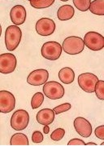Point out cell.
<instances>
[{
    "instance_id": "cell-19",
    "label": "cell",
    "mask_w": 104,
    "mask_h": 146,
    "mask_svg": "<svg viewBox=\"0 0 104 146\" xmlns=\"http://www.w3.org/2000/svg\"><path fill=\"white\" fill-rule=\"evenodd\" d=\"M30 5L37 8V9H42L51 7L55 3V0H30Z\"/></svg>"
},
{
    "instance_id": "cell-14",
    "label": "cell",
    "mask_w": 104,
    "mask_h": 146,
    "mask_svg": "<svg viewBox=\"0 0 104 146\" xmlns=\"http://www.w3.org/2000/svg\"><path fill=\"white\" fill-rule=\"evenodd\" d=\"M55 119V112L51 109H43L37 113V121L41 125H50Z\"/></svg>"
},
{
    "instance_id": "cell-22",
    "label": "cell",
    "mask_w": 104,
    "mask_h": 146,
    "mask_svg": "<svg viewBox=\"0 0 104 146\" xmlns=\"http://www.w3.org/2000/svg\"><path fill=\"white\" fill-rule=\"evenodd\" d=\"M96 96L98 99L101 100H104V82L102 80H98V82L95 85L94 90Z\"/></svg>"
},
{
    "instance_id": "cell-27",
    "label": "cell",
    "mask_w": 104,
    "mask_h": 146,
    "mask_svg": "<svg viewBox=\"0 0 104 146\" xmlns=\"http://www.w3.org/2000/svg\"><path fill=\"white\" fill-rule=\"evenodd\" d=\"M68 145H86V143L80 139H72L68 143Z\"/></svg>"
},
{
    "instance_id": "cell-5",
    "label": "cell",
    "mask_w": 104,
    "mask_h": 146,
    "mask_svg": "<svg viewBox=\"0 0 104 146\" xmlns=\"http://www.w3.org/2000/svg\"><path fill=\"white\" fill-rule=\"evenodd\" d=\"M43 93L51 100L61 99L64 96V87L57 82H47L43 86Z\"/></svg>"
},
{
    "instance_id": "cell-8",
    "label": "cell",
    "mask_w": 104,
    "mask_h": 146,
    "mask_svg": "<svg viewBox=\"0 0 104 146\" xmlns=\"http://www.w3.org/2000/svg\"><path fill=\"white\" fill-rule=\"evenodd\" d=\"M16 58L12 53H4L0 56V72L7 74L12 73L16 67Z\"/></svg>"
},
{
    "instance_id": "cell-2",
    "label": "cell",
    "mask_w": 104,
    "mask_h": 146,
    "mask_svg": "<svg viewBox=\"0 0 104 146\" xmlns=\"http://www.w3.org/2000/svg\"><path fill=\"white\" fill-rule=\"evenodd\" d=\"M85 43L80 37L70 36L64 39L62 48L68 55H77L83 52Z\"/></svg>"
},
{
    "instance_id": "cell-28",
    "label": "cell",
    "mask_w": 104,
    "mask_h": 146,
    "mask_svg": "<svg viewBox=\"0 0 104 146\" xmlns=\"http://www.w3.org/2000/svg\"><path fill=\"white\" fill-rule=\"evenodd\" d=\"M43 131H44L45 134H48V133H49V131H50V127H49L48 125L44 126V127H43Z\"/></svg>"
},
{
    "instance_id": "cell-25",
    "label": "cell",
    "mask_w": 104,
    "mask_h": 146,
    "mask_svg": "<svg viewBox=\"0 0 104 146\" xmlns=\"http://www.w3.org/2000/svg\"><path fill=\"white\" fill-rule=\"evenodd\" d=\"M43 140V135L40 131H36L32 135V141L34 143H41Z\"/></svg>"
},
{
    "instance_id": "cell-13",
    "label": "cell",
    "mask_w": 104,
    "mask_h": 146,
    "mask_svg": "<svg viewBox=\"0 0 104 146\" xmlns=\"http://www.w3.org/2000/svg\"><path fill=\"white\" fill-rule=\"evenodd\" d=\"M26 10L22 5H16L10 12L11 20L16 25H20L26 20Z\"/></svg>"
},
{
    "instance_id": "cell-23",
    "label": "cell",
    "mask_w": 104,
    "mask_h": 146,
    "mask_svg": "<svg viewBox=\"0 0 104 146\" xmlns=\"http://www.w3.org/2000/svg\"><path fill=\"white\" fill-rule=\"evenodd\" d=\"M65 134V130L63 128H58L55 130L51 135V138L55 141H59L64 138Z\"/></svg>"
},
{
    "instance_id": "cell-11",
    "label": "cell",
    "mask_w": 104,
    "mask_h": 146,
    "mask_svg": "<svg viewBox=\"0 0 104 146\" xmlns=\"http://www.w3.org/2000/svg\"><path fill=\"white\" fill-rule=\"evenodd\" d=\"M49 78V73L46 70L39 69L34 70L27 78V82L33 86H41L45 84Z\"/></svg>"
},
{
    "instance_id": "cell-29",
    "label": "cell",
    "mask_w": 104,
    "mask_h": 146,
    "mask_svg": "<svg viewBox=\"0 0 104 146\" xmlns=\"http://www.w3.org/2000/svg\"><path fill=\"white\" fill-rule=\"evenodd\" d=\"M86 145H97L95 143H91V142H90V143H87L86 144Z\"/></svg>"
},
{
    "instance_id": "cell-24",
    "label": "cell",
    "mask_w": 104,
    "mask_h": 146,
    "mask_svg": "<svg viewBox=\"0 0 104 146\" xmlns=\"http://www.w3.org/2000/svg\"><path fill=\"white\" fill-rule=\"evenodd\" d=\"M71 108H72V105H71L70 103H65V104H63V105L56 106L55 108L53 109V110L55 112V114H59L61 113L68 111Z\"/></svg>"
},
{
    "instance_id": "cell-6",
    "label": "cell",
    "mask_w": 104,
    "mask_h": 146,
    "mask_svg": "<svg viewBox=\"0 0 104 146\" xmlns=\"http://www.w3.org/2000/svg\"><path fill=\"white\" fill-rule=\"evenodd\" d=\"M29 122V113L24 110H19L12 116L11 126L16 131H22L28 127Z\"/></svg>"
},
{
    "instance_id": "cell-21",
    "label": "cell",
    "mask_w": 104,
    "mask_h": 146,
    "mask_svg": "<svg viewBox=\"0 0 104 146\" xmlns=\"http://www.w3.org/2000/svg\"><path fill=\"white\" fill-rule=\"evenodd\" d=\"M75 7L81 12H86L89 10L91 1L90 0H73Z\"/></svg>"
},
{
    "instance_id": "cell-26",
    "label": "cell",
    "mask_w": 104,
    "mask_h": 146,
    "mask_svg": "<svg viewBox=\"0 0 104 146\" xmlns=\"http://www.w3.org/2000/svg\"><path fill=\"white\" fill-rule=\"evenodd\" d=\"M95 135L98 139L104 140V126H99L95 129Z\"/></svg>"
},
{
    "instance_id": "cell-4",
    "label": "cell",
    "mask_w": 104,
    "mask_h": 146,
    "mask_svg": "<svg viewBox=\"0 0 104 146\" xmlns=\"http://www.w3.org/2000/svg\"><path fill=\"white\" fill-rule=\"evenodd\" d=\"M83 41L85 45L92 51H100L104 47L103 36L97 32H88Z\"/></svg>"
},
{
    "instance_id": "cell-9",
    "label": "cell",
    "mask_w": 104,
    "mask_h": 146,
    "mask_svg": "<svg viewBox=\"0 0 104 146\" xmlns=\"http://www.w3.org/2000/svg\"><path fill=\"white\" fill-rule=\"evenodd\" d=\"M16 105V99L13 94L7 91L0 92V111L7 113L12 111Z\"/></svg>"
},
{
    "instance_id": "cell-17",
    "label": "cell",
    "mask_w": 104,
    "mask_h": 146,
    "mask_svg": "<svg viewBox=\"0 0 104 146\" xmlns=\"http://www.w3.org/2000/svg\"><path fill=\"white\" fill-rule=\"evenodd\" d=\"M89 10L94 15L103 16L104 15V1L103 0H95L90 3Z\"/></svg>"
},
{
    "instance_id": "cell-18",
    "label": "cell",
    "mask_w": 104,
    "mask_h": 146,
    "mask_svg": "<svg viewBox=\"0 0 104 146\" xmlns=\"http://www.w3.org/2000/svg\"><path fill=\"white\" fill-rule=\"evenodd\" d=\"M10 144L11 145H29V140L26 135L16 133L12 136Z\"/></svg>"
},
{
    "instance_id": "cell-3",
    "label": "cell",
    "mask_w": 104,
    "mask_h": 146,
    "mask_svg": "<svg viewBox=\"0 0 104 146\" xmlns=\"http://www.w3.org/2000/svg\"><path fill=\"white\" fill-rule=\"evenodd\" d=\"M62 46L57 42H46L41 49V56L49 60H58L62 53Z\"/></svg>"
},
{
    "instance_id": "cell-10",
    "label": "cell",
    "mask_w": 104,
    "mask_h": 146,
    "mask_svg": "<svg viewBox=\"0 0 104 146\" xmlns=\"http://www.w3.org/2000/svg\"><path fill=\"white\" fill-rule=\"evenodd\" d=\"M55 29V21L49 18H41L36 23V30L41 36L51 35Z\"/></svg>"
},
{
    "instance_id": "cell-1",
    "label": "cell",
    "mask_w": 104,
    "mask_h": 146,
    "mask_svg": "<svg viewBox=\"0 0 104 146\" xmlns=\"http://www.w3.org/2000/svg\"><path fill=\"white\" fill-rule=\"evenodd\" d=\"M22 37V32L17 25L8 26L5 32V43L8 51H14L19 46Z\"/></svg>"
},
{
    "instance_id": "cell-15",
    "label": "cell",
    "mask_w": 104,
    "mask_h": 146,
    "mask_svg": "<svg viewBox=\"0 0 104 146\" xmlns=\"http://www.w3.org/2000/svg\"><path fill=\"white\" fill-rule=\"evenodd\" d=\"M74 13H75L74 8L71 5L67 4V5L61 6L59 8L57 17L59 21H68L73 17Z\"/></svg>"
},
{
    "instance_id": "cell-7",
    "label": "cell",
    "mask_w": 104,
    "mask_h": 146,
    "mask_svg": "<svg viewBox=\"0 0 104 146\" xmlns=\"http://www.w3.org/2000/svg\"><path fill=\"white\" fill-rule=\"evenodd\" d=\"M98 78L91 73H84L78 76V84L81 88L87 93H93L95 90V85Z\"/></svg>"
},
{
    "instance_id": "cell-20",
    "label": "cell",
    "mask_w": 104,
    "mask_h": 146,
    "mask_svg": "<svg viewBox=\"0 0 104 146\" xmlns=\"http://www.w3.org/2000/svg\"><path fill=\"white\" fill-rule=\"evenodd\" d=\"M44 101V95L41 92H37L34 95L32 100H31V106L32 109H38L39 108L41 105H42Z\"/></svg>"
},
{
    "instance_id": "cell-12",
    "label": "cell",
    "mask_w": 104,
    "mask_h": 146,
    "mask_svg": "<svg viewBox=\"0 0 104 146\" xmlns=\"http://www.w3.org/2000/svg\"><path fill=\"white\" fill-rule=\"evenodd\" d=\"M74 127L76 132L82 137L88 138L92 134V126L90 123L84 117H78L74 120Z\"/></svg>"
},
{
    "instance_id": "cell-16",
    "label": "cell",
    "mask_w": 104,
    "mask_h": 146,
    "mask_svg": "<svg viewBox=\"0 0 104 146\" xmlns=\"http://www.w3.org/2000/svg\"><path fill=\"white\" fill-rule=\"evenodd\" d=\"M59 80L62 82H64V84H70L74 81L75 74L72 68L64 67L59 70Z\"/></svg>"
}]
</instances>
